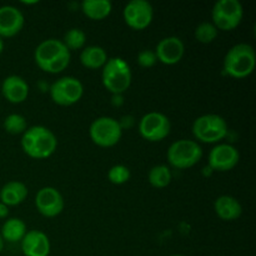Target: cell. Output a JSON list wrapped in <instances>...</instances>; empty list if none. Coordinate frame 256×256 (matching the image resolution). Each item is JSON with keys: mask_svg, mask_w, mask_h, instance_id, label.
<instances>
[{"mask_svg": "<svg viewBox=\"0 0 256 256\" xmlns=\"http://www.w3.org/2000/svg\"><path fill=\"white\" fill-rule=\"evenodd\" d=\"M58 140L54 132L42 125L25 130L22 138V148L26 155L34 159H46L56 150Z\"/></svg>", "mask_w": 256, "mask_h": 256, "instance_id": "obj_1", "label": "cell"}, {"mask_svg": "<svg viewBox=\"0 0 256 256\" xmlns=\"http://www.w3.org/2000/svg\"><path fill=\"white\" fill-rule=\"evenodd\" d=\"M256 54L254 48L246 42H240L230 48L224 58V70L234 79L246 78L254 72Z\"/></svg>", "mask_w": 256, "mask_h": 256, "instance_id": "obj_2", "label": "cell"}, {"mask_svg": "<svg viewBox=\"0 0 256 256\" xmlns=\"http://www.w3.org/2000/svg\"><path fill=\"white\" fill-rule=\"evenodd\" d=\"M102 85L112 94H122L132 84V70L129 64L122 58L108 59L102 66Z\"/></svg>", "mask_w": 256, "mask_h": 256, "instance_id": "obj_3", "label": "cell"}, {"mask_svg": "<svg viewBox=\"0 0 256 256\" xmlns=\"http://www.w3.org/2000/svg\"><path fill=\"white\" fill-rule=\"evenodd\" d=\"M166 158L172 166L176 169H188L200 162L202 158V149L194 140L180 139L170 145Z\"/></svg>", "mask_w": 256, "mask_h": 256, "instance_id": "obj_4", "label": "cell"}, {"mask_svg": "<svg viewBox=\"0 0 256 256\" xmlns=\"http://www.w3.org/2000/svg\"><path fill=\"white\" fill-rule=\"evenodd\" d=\"M192 134L199 142L206 144L220 142L228 134L226 120L218 114L202 115L192 124Z\"/></svg>", "mask_w": 256, "mask_h": 256, "instance_id": "obj_5", "label": "cell"}, {"mask_svg": "<svg viewBox=\"0 0 256 256\" xmlns=\"http://www.w3.org/2000/svg\"><path fill=\"white\" fill-rule=\"evenodd\" d=\"M242 16L244 9L239 0H219L212 6V24L218 30H234L239 26Z\"/></svg>", "mask_w": 256, "mask_h": 256, "instance_id": "obj_6", "label": "cell"}, {"mask_svg": "<svg viewBox=\"0 0 256 256\" xmlns=\"http://www.w3.org/2000/svg\"><path fill=\"white\" fill-rule=\"evenodd\" d=\"M89 134L94 144L102 148H110L120 142L122 129L120 122L114 118L100 116L92 122Z\"/></svg>", "mask_w": 256, "mask_h": 256, "instance_id": "obj_7", "label": "cell"}, {"mask_svg": "<svg viewBox=\"0 0 256 256\" xmlns=\"http://www.w3.org/2000/svg\"><path fill=\"white\" fill-rule=\"evenodd\" d=\"M84 92V86L78 78L64 76L52 82L50 86V96L58 105L69 106L79 102Z\"/></svg>", "mask_w": 256, "mask_h": 256, "instance_id": "obj_8", "label": "cell"}, {"mask_svg": "<svg viewBox=\"0 0 256 256\" xmlns=\"http://www.w3.org/2000/svg\"><path fill=\"white\" fill-rule=\"evenodd\" d=\"M172 130L169 118L160 112H150L140 119L139 132L148 142H162Z\"/></svg>", "mask_w": 256, "mask_h": 256, "instance_id": "obj_9", "label": "cell"}, {"mask_svg": "<svg viewBox=\"0 0 256 256\" xmlns=\"http://www.w3.org/2000/svg\"><path fill=\"white\" fill-rule=\"evenodd\" d=\"M124 20L130 28L142 30L150 25L154 18V9L146 0H132L124 8Z\"/></svg>", "mask_w": 256, "mask_h": 256, "instance_id": "obj_10", "label": "cell"}, {"mask_svg": "<svg viewBox=\"0 0 256 256\" xmlns=\"http://www.w3.org/2000/svg\"><path fill=\"white\" fill-rule=\"evenodd\" d=\"M35 206L45 218L58 216L64 210V198L58 189L52 186L42 188L35 196Z\"/></svg>", "mask_w": 256, "mask_h": 256, "instance_id": "obj_11", "label": "cell"}, {"mask_svg": "<svg viewBox=\"0 0 256 256\" xmlns=\"http://www.w3.org/2000/svg\"><path fill=\"white\" fill-rule=\"evenodd\" d=\"M240 159L239 152L230 144H219L209 154V166L216 172H229L234 169Z\"/></svg>", "mask_w": 256, "mask_h": 256, "instance_id": "obj_12", "label": "cell"}, {"mask_svg": "<svg viewBox=\"0 0 256 256\" xmlns=\"http://www.w3.org/2000/svg\"><path fill=\"white\" fill-rule=\"evenodd\" d=\"M158 60L165 65H174L182 59L185 45L178 36H166L160 40L154 50Z\"/></svg>", "mask_w": 256, "mask_h": 256, "instance_id": "obj_13", "label": "cell"}, {"mask_svg": "<svg viewBox=\"0 0 256 256\" xmlns=\"http://www.w3.org/2000/svg\"><path fill=\"white\" fill-rule=\"evenodd\" d=\"M70 52L64 45V42L59 39H46L40 42L36 46L34 52V59L40 69H44L46 65L54 62L55 59L60 58L62 55Z\"/></svg>", "mask_w": 256, "mask_h": 256, "instance_id": "obj_14", "label": "cell"}, {"mask_svg": "<svg viewBox=\"0 0 256 256\" xmlns=\"http://www.w3.org/2000/svg\"><path fill=\"white\" fill-rule=\"evenodd\" d=\"M24 26V15L12 5L0 6V38L16 35Z\"/></svg>", "mask_w": 256, "mask_h": 256, "instance_id": "obj_15", "label": "cell"}, {"mask_svg": "<svg viewBox=\"0 0 256 256\" xmlns=\"http://www.w3.org/2000/svg\"><path fill=\"white\" fill-rule=\"evenodd\" d=\"M22 252L25 256H49V238L42 230L26 232L22 240Z\"/></svg>", "mask_w": 256, "mask_h": 256, "instance_id": "obj_16", "label": "cell"}, {"mask_svg": "<svg viewBox=\"0 0 256 256\" xmlns=\"http://www.w3.org/2000/svg\"><path fill=\"white\" fill-rule=\"evenodd\" d=\"M2 92L8 102L20 104L25 102L29 95V85L19 75H9L2 80Z\"/></svg>", "mask_w": 256, "mask_h": 256, "instance_id": "obj_17", "label": "cell"}, {"mask_svg": "<svg viewBox=\"0 0 256 256\" xmlns=\"http://www.w3.org/2000/svg\"><path fill=\"white\" fill-rule=\"evenodd\" d=\"M214 210L218 216L224 222H232L239 219L242 212L239 200L230 195H222L214 202Z\"/></svg>", "mask_w": 256, "mask_h": 256, "instance_id": "obj_18", "label": "cell"}, {"mask_svg": "<svg viewBox=\"0 0 256 256\" xmlns=\"http://www.w3.org/2000/svg\"><path fill=\"white\" fill-rule=\"evenodd\" d=\"M28 188L22 182H9L0 190V202L6 206L19 205L26 199Z\"/></svg>", "mask_w": 256, "mask_h": 256, "instance_id": "obj_19", "label": "cell"}, {"mask_svg": "<svg viewBox=\"0 0 256 256\" xmlns=\"http://www.w3.org/2000/svg\"><path fill=\"white\" fill-rule=\"evenodd\" d=\"M80 62L88 69H99L108 62V54L104 48L98 45H90L84 48L80 52Z\"/></svg>", "mask_w": 256, "mask_h": 256, "instance_id": "obj_20", "label": "cell"}, {"mask_svg": "<svg viewBox=\"0 0 256 256\" xmlns=\"http://www.w3.org/2000/svg\"><path fill=\"white\" fill-rule=\"evenodd\" d=\"M26 234V224L19 218H10L5 220L2 226V238L4 242H22Z\"/></svg>", "mask_w": 256, "mask_h": 256, "instance_id": "obj_21", "label": "cell"}, {"mask_svg": "<svg viewBox=\"0 0 256 256\" xmlns=\"http://www.w3.org/2000/svg\"><path fill=\"white\" fill-rule=\"evenodd\" d=\"M82 12L92 20H102L112 12V4L110 0H84L82 2Z\"/></svg>", "mask_w": 256, "mask_h": 256, "instance_id": "obj_22", "label": "cell"}, {"mask_svg": "<svg viewBox=\"0 0 256 256\" xmlns=\"http://www.w3.org/2000/svg\"><path fill=\"white\" fill-rule=\"evenodd\" d=\"M148 179H149L152 186L156 188V189H162L172 182V175L166 165H156L150 169Z\"/></svg>", "mask_w": 256, "mask_h": 256, "instance_id": "obj_23", "label": "cell"}, {"mask_svg": "<svg viewBox=\"0 0 256 256\" xmlns=\"http://www.w3.org/2000/svg\"><path fill=\"white\" fill-rule=\"evenodd\" d=\"M66 49L69 50H79L82 49L86 42V34L79 28H72L68 30L64 35V39L62 40Z\"/></svg>", "mask_w": 256, "mask_h": 256, "instance_id": "obj_24", "label": "cell"}, {"mask_svg": "<svg viewBox=\"0 0 256 256\" xmlns=\"http://www.w3.org/2000/svg\"><path fill=\"white\" fill-rule=\"evenodd\" d=\"M2 126H4L5 132L9 134H24L28 126L26 119L20 114H10L4 119Z\"/></svg>", "mask_w": 256, "mask_h": 256, "instance_id": "obj_25", "label": "cell"}, {"mask_svg": "<svg viewBox=\"0 0 256 256\" xmlns=\"http://www.w3.org/2000/svg\"><path fill=\"white\" fill-rule=\"evenodd\" d=\"M194 35L199 42H202V44H209V42H214V40L216 39L218 29L212 22H202L196 26Z\"/></svg>", "mask_w": 256, "mask_h": 256, "instance_id": "obj_26", "label": "cell"}, {"mask_svg": "<svg viewBox=\"0 0 256 256\" xmlns=\"http://www.w3.org/2000/svg\"><path fill=\"white\" fill-rule=\"evenodd\" d=\"M130 170L129 168L125 166V165L118 164L114 165L109 169L108 172V179H109L110 182L115 185H122L125 184L126 182H129L130 179Z\"/></svg>", "mask_w": 256, "mask_h": 256, "instance_id": "obj_27", "label": "cell"}, {"mask_svg": "<svg viewBox=\"0 0 256 256\" xmlns=\"http://www.w3.org/2000/svg\"><path fill=\"white\" fill-rule=\"evenodd\" d=\"M69 62H70V52H66V54L62 55L60 58L55 59L54 62H50L49 65H46L42 70L46 72H52V74H56V72H62V70L66 69Z\"/></svg>", "mask_w": 256, "mask_h": 256, "instance_id": "obj_28", "label": "cell"}, {"mask_svg": "<svg viewBox=\"0 0 256 256\" xmlns=\"http://www.w3.org/2000/svg\"><path fill=\"white\" fill-rule=\"evenodd\" d=\"M158 58L154 50L145 49L138 54V62L142 68H152L156 64Z\"/></svg>", "mask_w": 256, "mask_h": 256, "instance_id": "obj_29", "label": "cell"}, {"mask_svg": "<svg viewBox=\"0 0 256 256\" xmlns=\"http://www.w3.org/2000/svg\"><path fill=\"white\" fill-rule=\"evenodd\" d=\"M8 215H9V206L0 202V219H4Z\"/></svg>", "mask_w": 256, "mask_h": 256, "instance_id": "obj_30", "label": "cell"}, {"mask_svg": "<svg viewBox=\"0 0 256 256\" xmlns=\"http://www.w3.org/2000/svg\"><path fill=\"white\" fill-rule=\"evenodd\" d=\"M4 46H5L4 40H2V38H0V54H2V50H4Z\"/></svg>", "mask_w": 256, "mask_h": 256, "instance_id": "obj_31", "label": "cell"}, {"mask_svg": "<svg viewBox=\"0 0 256 256\" xmlns=\"http://www.w3.org/2000/svg\"><path fill=\"white\" fill-rule=\"evenodd\" d=\"M2 249H4V240H2V235H0V252H2Z\"/></svg>", "mask_w": 256, "mask_h": 256, "instance_id": "obj_32", "label": "cell"}, {"mask_svg": "<svg viewBox=\"0 0 256 256\" xmlns=\"http://www.w3.org/2000/svg\"><path fill=\"white\" fill-rule=\"evenodd\" d=\"M172 256H184V255H179V254H178V255H172Z\"/></svg>", "mask_w": 256, "mask_h": 256, "instance_id": "obj_33", "label": "cell"}]
</instances>
